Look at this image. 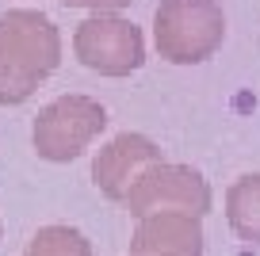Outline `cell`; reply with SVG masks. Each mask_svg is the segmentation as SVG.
<instances>
[{
  "label": "cell",
  "instance_id": "obj_4",
  "mask_svg": "<svg viewBox=\"0 0 260 256\" xmlns=\"http://www.w3.org/2000/svg\"><path fill=\"white\" fill-rule=\"evenodd\" d=\"M73 50L81 65L100 77H130L146 65V35L119 12H96L81 19L73 31Z\"/></svg>",
  "mask_w": 260,
  "mask_h": 256
},
{
  "label": "cell",
  "instance_id": "obj_10",
  "mask_svg": "<svg viewBox=\"0 0 260 256\" xmlns=\"http://www.w3.org/2000/svg\"><path fill=\"white\" fill-rule=\"evenodd\" d=\"M61 4H69V8H92V12H119L126 4H134V0H61Z\"/></svg>",
  "mask_w": 260,
  "mask_h": 256
},
{
  "label": "cell",
  "instance_id": "obj_8",
  "mask_svg": "<svg viewBox=\"0 0 260 256\" xmlns=\"http://www.w3.org/2000/svg\"><path fill=\"white\" fill-rule=\"evenodd\" d=\"M226 222L249 245H260V172H245L226 191Z\"/></svg>",
  "mask_w": 260,
  "mask_h": 256
},
{
  "label": "cell",
  "instance_id": "obj_2",
  "mask_svg": "<svg viewBox=\"0 0 260 256\" xmlns=\"http://www.w3.org/2000/svg\"><path fill=\"white\" fill-rule=\"evenodd\" d=\"M226 39L218 0H161L153 16V46L172 65H199Z\"/></svg>",
  "mask_w": 260,
  "mask_h": 256
},
{
  "label": "cell",
  "instance_id": "obj_3",
  "mask_svg": "<svg viewBox=\"0 0 260 256\" xmlns=\"http://www.w3.org/2000/svg\"><path fill=\"white\" fill-rule=\"evenodd\" d=\"M107 126V111L100 100L92 96H57L35 115V130L31 142L35 153L42 161H54V165H65V161H77L84 153V145H92Z\"/></svg>",
  "mask_w": 260,
  "mask_h": 256
},
{
  "label": "cell",
  "instance_id": "obj_1",
  "mask_svg": "<svg viewBox=\"0 0 260 256\" xmlns=\"http://www.w3.org/2000/svg\"><path fill=\"white\" fill-rule=\"evenodd\" d=\"M61 65V35L46 12L12 8L0 16V104L31 100Z\"/></svg>",
  "mask_w": 260,
  "mask_h": 256
},
{
  "label": "cell",
  "instance_id": "obj_5",
  "mask_svg": "<svg viewBox=\"0 0 260 256\" xmlns=\"http://www.w3.org/2000/svg\"><path fill=\"white\" fill-rule=\"evenodd\" d=\"M126 210L134 214V222L157 210H180V214L203 218L211 210V184L203 180V172L191 165H169L157 161L142 172L126 191Z\"/></svg>",
  "mask_w": 260,
  "mask_h": 256
},
{
  "label": "cell",
  "instance_id": "obj_7",
  "mask_svg": "<svg viewBox=\"0 0 260 256\" xmlns=\"http://www.w3.org/2000/svg\"><path fill=\"white\" fill-rule=\"evenodd\" d=\"M130 256H203V218L180 210H157L138 218Z\"/></svg>",
  "mask_w": 260,
  "mask_h": 256
},
{
  "label": "cell",
  "instance_id": "obj_9",
  "mask_svg": "<svg viewBox=\"0 0 260 256\" xmlns=\"http://www.w3.org/2000/svg\"><path fill=\"white\" fill-rule=\"evenodd\" d=\"M23 256H92V241L73 226H42Z\"/></svg>",
  "mask_w": 260,
  "mask_h": 256
},
{
  "label": "cell",
  "instance_id": "obj_6",
  "mask_svg": "<svg viewBox=\"0 0 260 256\" xmlns=\"http://www.w3.org/2000/svg\"><path fill=\"white\" fill-rule=\"evenodd\" d=\"M161 157V149H157V142H149L146 134H119L111 138V142L104 145V149L96 153V161H92V180H96L100 195L111 203H122L130 191V184L146 172L149 165H157Z\"/></svg>",
  "mask_w": 260,
  "mask_h": 256
}]
</instances>
